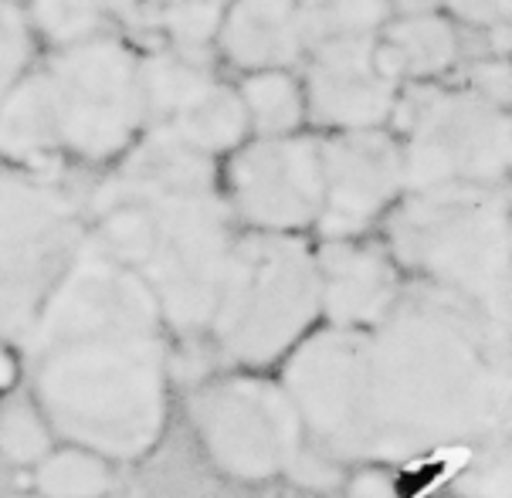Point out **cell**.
<instances>
[{
	"label": "cell",
	"mask_w": 512,
	"mask_h": 498,
	"mask_svg": "<svg viewBox=\"0 0 512 498\" xmlns=\"http://www.w3.org/2000/svg\"><path fill=\"white\" fill-rule=\"evenodd\" d=\"M129 200H143L150 211V238L133 272L150 285L170 332L204 336L238 238L231 207L214 187Z\"/></svg>",
	"instance_id": "obj_5"
},
{
	"label": "cell",
	"mask_w": 512,
	"mask_h": 498,
	"mask_svg": "<svg viewBox=\"0 0 512 498\" xmlns=\"http://www.w3.org/2000/svg\"><path fill=\"white\" fill-rule=\"evenodd\" d=\"M472 89L482 99L496 102V106L509 109V95H512V75H509V61L506 58H485L479 68L472 72Z\"/></svg>",
	"instance_id": "obj_27"
},
{
	"label": "cell",
	"mask_w": 512,
	"mask_h": 498,
	"mask_svg": "<svg viewBox=\"0 0 512 498\" xmlns=\"http://www.w3.org/2000/svg\"><path fill=\"white\" fill-rule=\"evenodd\" d=\"M319 322L316 251L299 234H238L204 329L221 360L234 370H275Z\"/></svg>",
	"instance_id": "obj_4"
},
{
	"label": "cell",
	"mask_w": 512,
	"mask_h": 498,
	"mask_svg": "<svg viewBox=\"0 0 512 498\" xmlns=\"http://www.w3.org/2000/svg\"><path fill=\"white\" fill-rule=\"evenodd\" d=\"M38 78L55 150L106 163L133 146L146 119L140 61L119 38L92 34L68 45Z\"/></svg>",
	"instance_id": "obj_6"
},
{
	"label": "cell",
	"mask_w": 512,
	"mask_h": 498,
	"mask_svg": "<svg viewBox=\"0 0 512 498\" xmlns=\"http://www.w3.org/2000/svg\"><path fill=\"white\" fill-rule=\"evenodd\" d=\"M384 41L394 48L404 78L407 75L435 78L441 72H448L458 58V34L445 17H438L435 11L401 17V21L387 31Z\"/></svg>",
	"instance_id": "obj_17"
},
{
	"label": "cell",
	"mask_w": 512,
	"mask_h": 498,
	"mask_svg": "<svg viewBox=\"0 0 512 498\" xmlns=\"http://www.w3.org/2000/svg\"><path fill=\"white\" fill-rule=\"evenodd\" d=\"M397 82L373 61L370 34H333L323 38L309 68L306 109L319 126L380 129L394 116Z\"/></svg>",
	"instance_id": "obj_12"
},
{
	"label": "cell",
	"mask_w": 512,
	"mask_h": 498,
	"mask_svg": "<svg viewBox=\"0 0 512 498\" xmlns=\"http://www.w3.org/2000/svg\"><path fill=\"white\" fill-rule=\"evenodd\" d=\"M323 0H299V7H319Z\"/></svg>",
	"instance_id": "obj_31"
},
{
	"label": "cell",
	"mask_w": 512,
	"mask_h": 498,
	"mask_svg": "<svg viewBox=\"0 0 512 498\" xmlns=\"http://www.w3.org/2000/svg\"><path fill=\"white\" fill-rule=\"evenodd\" d=\"M190 424L214 471L238 485L285 478L306 448V427L268 370H231L190 393Z\"/></svg>",
	"instance_id": "obj_7"
},
{
	"label": "cell",
	"mask_w": 512,
	"mask_h": 498,
	"mask_svg": "<svg viewBox=\"0 0 512 498\" xmlns=\"http://www.w3.org/2000/svg\"><path fill=\"white\" fill-rule=\"evenodd\" d=\"M401 146L404 190L448 183H506L512 163V122L506 106L468 92H435L407 106Z\"/></svg>",
	"instance_id": "obj_9"
},
{
	"label": "cell",
	"mask_w": 512,
	"mask_h": 498,
	"mask_svg": "<svg viewBox=\"0 0 512 498\" xmlns=\"http://www.w3.org/2000/svg\"><path fill=\"white\" fill-rule=\"evenodd\" d=\"M21 383H24L21 353H17V346H11V343H4V339H0V397L21 390Z\"/></svg>",
	"instance_id": "obj_29"
},
{
	"label": "cell",
	"mask_w": 512,
	"mask_h": 498,
	"mask_svg": "<svg viewBox=\"0 0 512 498\" xmlns=\"http://www.w3.org/2000/svg\"><path fill=\"white\" fill-rule=\"evenodd\" d=\"M316 251L319 309L329 326L370 329L401 299L407 275L380 244L357 238H323Z\"/></svg>",
	"instance_id": "obj_13"
},
{
	"label": "cell",
	"mask_w": 512,
	"mask_h": 498,
	"mask_svg": "<svg viewBox=\"0 0 512 498\" xmlns=\"http://www.w3.org/2000/svg\"><path fill=\"white\" fill-rule=\"evenodd\" d=\"M390 4L387 0H323L319 7H302V21H306V38L312 34H373L384 28ZM319 38V41H323Z\"/></svg>",
	"instance_id": "obj_23"
},
{
	"label": "cell",
	"mask_w": 512,
	"mask_h": 498,
	"mask_svg": "<svg viewBox=\"0 0 512 498\" xmlns=\"http://www.w3.org/2000/svg\"><path fill=\"white\" fill-rule=\"evenodd\" d=\"M167 133L201 156H218L241 146L248 133V112L241 95L221 85L218 78L197 89L190 99L167 119Z\"/></svg>",
	"instance_id": "obj_15"
},
{
	"label": "cell",
	"mask_w": 512,
	"mask_h": 498,
	"mask_svg": "<svg viewBox=\"0 0 512 498\" xmlns=\"http://www.w3.org/2000/svg\"><path fill=\"white\" fill-rule=\"evenodd\" d=\"M346 471H350V465H343V461L329 458V454L306 444L299 451V458L292 461V468L285 471V478L299 488H309V492H336L343 485Z\"/></svg>",
	"instance_id": "obj_25"
},
{
	"label": "cell",
	"mask_w": 512,
	"mask_h": 498,
	"mask_svg": "<svg viewBox=\"0 0 512 498\" xmlns=\"http://www.w3.org/2000/svg\"><path fill=\"white\" fill-rule=\"evenodd\" d=\"M387 251L411 282L438 288L492 326L512 329V224L502 183L407 190L390 214Z\"/></svg>",
	"instance_id": "obj_3"
},
{
	"label": "cell",
	"mask_w": 512,
	"mask_h": 498,
	"mask_svg": "<svg viewBox=\"0 0 512 498\" xmlns=\"http://www.w3.org/2000/svg\"><path fill=\"white\" fill-rule=\"evenodd\" d=\"M231 214L251 231L299 234L323 211L319 143L265 136L231 160Z\"/></svg>",
	"instance_id": "obj_10"
},
{
	"label": "cell",
	"mask_w": 512,
	"mask_h": 498,
	"mask_svg": "<svg viewBox=\"0 0 512 498\" xmlns=\"http://www.w3.org/2000/svg\"><path fill=\"white\" fill-rule=\"evenodd\" d=\"M153 21L184 55L204 51L218 38L228 0H150Z\"/></svg>",
	"instance_id": "obj_21"
},
{
	"label": "cell",
	"mask_w": 512,
	"mask_h": 498,
	"mask_svg": "<svg viewBox=\"0 0 512 498\" xmlns=\"http://www.w3.org/2000/svg\"><path fill=\"white\" fill-rule=\"evenodd\" d=\"M106 17L109 0H31L28 7V24L58 48L102 34Z\"/></svg>",
	"instance_id": "obj_22"
},
{
	"label": "cell",
	"mask_w": 512,
	"mask_h": 498,
	"mask_svg": "<svg viewBox=\"0 0 512 498\" xmlns=\"http://www.w3.org/2000/svg\"><path fill=\"white\" fill-rule=\"evenodd\" d=\"M512 438V329L407 282L360 349L357 465L421 468Z\"/></svg>",
	"instance_id": "obj_2"
},
{
	"label": "cell",
	"mask_w": 512,
	"mask_h": 498,
	"mask_svg": "<svg viewBox=\"0 0 512 498\" xmlns=\"http://www.w3.org/2000/svg\"><path fill=\"white\" fill-rule=\"evenodd\" d=\"M323 238H357L404 194L401 146L380 129H346L319 146Z\"/></svg>",
	"instance_id": "obj_11"
},
{
	"label": "cell",
	"mask_w": 512,
	"mask_h": 498,
	"mask_svg": "<svg viewBox=\"0 0 512 498\" xmlns=\"http://www.w3.org/2000/svg\"><path fill=\"white\" fill-rule=\"evenodd\" d=\"M75 207L28 173L0 170V339L17 343L51 282L78 251Z\"/></svg>",
	"instance_id": "obj_8"
},
{
	"label": "cell",
	"mask_w": 512,
	"mask_h": 498,
	"mask_svg": "<svg viewBox=\"0 0 512 498\" xmlns=\"http://www.w3.org/2000/svg\"><path fill=\"white\" fill-rule=\"evenodd\" d=\"M31 55V24L11 0H0V99L24 75Z\"/></svg>",
	"instance_id": "obj_24"
},
{
	"label": "cell",
	"mask_w": 512,
	"mask_h": 498,
	"mask_svg": "<svg viewBox=\"0 0 512 498\" xmlns=\"http://www.w3.org/2000/svg\"><path fill=\"white\" fill-rule=\"evenodd\" d=\"M340 488L346 498H404L397 468L390 465H350Z\"/></svg>",
	"instance_id": "obj_26"
},
{
	"label": "cell",
	"mask_w": 512,
	"mask_h": 498,
	"mask_svg": "<svg viewBox=\"0 0 512 498\" xmlns=\"http://www.w3.org/2000/svg\"><path fill=\"white\" fill-rule=\"evenodd\" d=\"M238 95L245 102L248 126L262 136H292L306 116V99L299 92V82L285 68L248 72Z\"/></svg>",
	"instance_id": "obj_18"
},
{
	"label": "cell",
	"mask_w": 512,
	"mask_h": 498,
	"mask_svg": "<svg viewBox=\"0 0 512 498\" xmlns=\"http://www.w3.org/2000/svg\"><path fill=\"white\" fill-rule=\"evenodd\" d=\"M390 7H397L401 17H411V14H431L441 0H387Z\"/></svg>",
	"instance_id": "obj_30"
},
{
	"label": "cell",
	"mask_w": 512,
	"mask_h": 498,
	"mask_svg": "<svg viewBox=\"0 0 512 498\" xmlns=\"http://www.w3.org/2000/svg\"><path fill=\"white\" fill-rule=\"evenodd\" d=\"M438 471L451 498H512V438L458 454Z\"/></svg>",
	"instance_id": "obj_19"
},
{
	"label": "cell",
	"mask_w": 512,
	"mask_h": 498,
	"mask_svg": "<svg viewBox=\"0 0 512 498\" xmlns=\"http://www.w3.org/2000/svg\"><path fill=\"white\" fill-rule=\"evenodd\" d=\"M116 485L112 461L72 441H58L31 468V488L41 498H106Z\"/></svg>",
	"instance_id": "obj_16"
},
{
	"label": "cell",
	"mask_w": 512,
	"mask_h": 498,
	"mask_svg": "<svg viewBox=\"0 0 512 498\" xmlns=\"http://www.w3.org/2000/svg\"><path fill=\"white\" fill-rule=\"evenodd\" d=\"M58 438L31 393H7L0 404V458L14 468H34Z\"/></svg>",
	"instance_id": "obj_20"
},
{
	"label": "cell",
	"mask_w": 512,
	"mask_h": 498,
	"mask_svg": "<svg viewBox=\"0 0 512 498\" xmlns=\"http://www.w3.org/2000/svg\"><path fill=\"white\" fill-rule=\"evenodd\" d=\"M17 353L58 441L126 465L167 434L170 326L150 285L95 241L51 282Z\"/></svg>",
	"instance_id": "obj_1"
},
{
	"label": "cell",
	"mask_w": 512,
	"mask_h": 498,
	"mask_svg": "<svg viewBox=\"0 0 512 498\" xmlns=\"http://www.w3.org/2000/svg\"><path fill=\"white\" fill-rule=\"evenodd\" d=\"M221 51L234 68H285L306 45L299 0H234L221 21Z\"/></svg>",
	"instance_id": "obj_14"
},
{
	"label": "cell",
	"mask_w": 512,
	"mask_h": 498,
	"mask_svg": "<svg viewBox=\"0 0 512 498\" xmlns=\"http://www.w3.org/2000/svg\"><path fill=\"white\" fill-rule=\"evenodd\" d=\"M448 4V11L465 24H475V28H489V24H502L509 21L512 14V0H441Z\"/></svg>",
	"instance_id": "obj_28"
}]
</instances>
